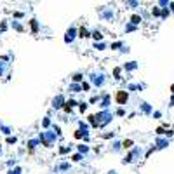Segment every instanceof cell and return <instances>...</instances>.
Masks as SVG:
<instances>
[{"mask_svg":"<svg viewBox=\"0 0 174 174\" xmlns=\"http://www.w3.org/2000/svg\"><path fill=\"white\" fill-rule=\"evenodd\" d=\"M117 99H119V101H124L125 96H124V94H119V98H117Z\"/></svg>","mask_w":174,"mask_h":174,"instance_id":"1","label":"cell"}]
</instances>
